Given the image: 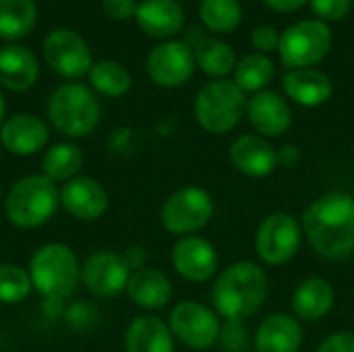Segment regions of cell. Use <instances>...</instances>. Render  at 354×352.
Returning a JSON list of instances; mask_svg holds the SVG:
<instances>
[{
  "instance_id": "33",
  "label": "cell",
  "mask_w": 354,
  "mask_h": 352,
  "mask_svg": "<svg viewBox=\"0 0 354 352\" xmlns=\"http://www.w3.org/2000/svg\"><path fill=\"white\" fill-rule=\"evenodd\" d=\"M309 4H311V10L324 23L344 19L353 8V0H309Z\"/></svg>"
},
{
  "instance_id": "10",
  "label": "cell",
  "mask_w": 354,
  "mask_h": 352,
  "mask_svg": "<svg viewBox=\"0 0 354 352\" xmlns=\"http://www.w3.org/2000/svg\"><path fill=\"white\" fill-rule=\"evenodd\" d=\"M168 326L174 340L191 351H209L222 338L220 315L199 301L176 303L168 315Z\"/></svg>"
},
{
  "instance_id": "14",
  "label": "cell",
  "mask_w": 354,
  "mask_h": 352,
  "mask_svg": "<svg viewBox=\"0 0 354 352\" xmlns=\"http://www.w3.org/2000/svg\"><path fill=\"white\" fill-rule=\"evenodd\" d=\"M131 278V270L122 255L102 249L91 253L83 268H81V280L83 286L95 295V297H116L122 290H127Z\"/></svg>"
},
{
  "instance_id": "30",
  "label": "cell",
  "mask_w": 354,
  "mask_h": 352,
  "mask_svg": "<svg viewBox=\"0 0 354 352\" xmlns=\"http://www.w3.org/2000/svg\"><path fill=\"white\" fill-rule=\"evenodd\" d=\"M89 83L91 89L106 98H122L129 93L133 85V77L129 68L116 60H100L89 71Z\"/></svg>"
},
{
  "instance_id": "40",
  "label": "cell",
  "mask_w": 354,
  "mask_h": 352,
  "mask_svg": "<svg viewBox=\"0 0 354 352\" xmlns=\"http://www.w3.org/2000/svg\"><path fill=\"white\" fill-rule=\"evenodd\" d=\"M4 120H6V102H4V98L0 93V127H2Z\"/></svg>"
},
{
  "instance_id": "23",
  "label": "cell",
  "mask_w": 354,
  "mask_h": 352,
  "mask_svg": "<svg viewBox=\"0 0 354 352\" xmlns=\"http://www.w3.org/2000/svg\"><path fill=\"white\" fill-rule=\"evenodd\" d=\"M129 299L147 311H158L166 307L172 301L174 288L170 278L156 268H141L131 272L129 284H127Z\"/></svg>"
},
{
  "instance_id": "21",
  "label": "cell",
  "mask_w": 354,
  "mask_h": 352,
  "mask_svg": "<svg viewBox=\"0 0 354 352\" xmlns=\"http://www.w3.org/2000/svg\"><path fill=\"white\" fill-rule=\"evenodd\" d=\"M334 303L336 290L332 282L322 276H311L295 288L290 307L301 324H315L334 309Z\"/></svg>"
},
{
  "instance_id": "5",
  "label": "cell",
  "mask_w": 354,
  "mask_h": 352,
  "mask_svg": "<svg viewBox=\"0 0 354 352\" xmlns=\"http://www.w3.org/2000/svg\"><path fill=\"white\" fill-rule=\"evenodd\" d=\"M27 272L31 276L33 288L50 301L71 297L81 278L77 255L62 243L41 245L31 255Z\"/></svg>"
},
{
  "instance_id": "28",
  "label": "cell",
  "mask_w": 354,
  "mask_h": 352,
  "mask_svg": "<svg viewBox=\"0 0 354 352\" xmlns=\"http://www.w3.org/2000/svg\"><path fill=\"white\" fill-rule=\"evenodd\" d=\"M37 21L35 0H0V39L25 37Z\"/></svg>"
},
{
  "instance_id": "20",
  "label": "cell",
  "mask_w": 354,
  "mask_h": 352,
  "mask_svg": "<svg viewBox=\"0 0 354 352\" xmlns=\"http://www.w3.org/2000/svg\"><path fill=\"white\" fill-rule=\"evenodd\" d=\"M282 91L286 100L299 106L317 108L332 98L334 83L317 68H292L282 75Z\"/></svg>"
},
{
  "instance_id": "35",
  "label": "cell",
  "mask_w": 354,
  "mask_h": 352,
  "mask_svg": "<svg viewBox=\"0 0 354 352\" xmlns=\"http://www.w3.org/2000/svg\"><path fill=\"white\" fill-rule=\"evenodd\" d=\"M315 352H354V332L340 330L326 336Z\"/></svg>"
},
{
  "instance_id": "38",
  "label": "cell",
  "mask_w": 354,
  "mask_h": 352,
  "mask_svg": "<svg viewBox=\"0 0 354 352\" xmlns=\"http://www.w3.org/2000/svg\"><path fill=\"white\" fill-rule=\"evenodd\" d=\"M301 162V149L297 145H282L278 149V166L292 168Z\"/></svg>"
},
{
  "instance_id": "29",
  "label": "cell",
  "mask_w": 354,
  "mask_h": 352,
  "mask_svg": "<svg viewBox=\"0 0 354 352\" xmlns=\"http://www.w3.org/2000/svg\"><path fill=\"white\" fill-rule=\"evenodd\" d=\"M274 73H276V68H274L272 58L268 54L253 52V54L243 56L236 62L232 81L239 85V89L243 93H259V91L268 89V85L274 79Z\"/></svg>"
},
{
  "instance_id": "31",
  "label": "cell",
  "mask_w": 354,
  "mask_h": 352,
  "mask_svg": "<svg viewBox=\"0 0 354 352\" xmlns=\"http://www.w3.org/2000/svg\"><path fill=\"white\" fill-rule=\"evenodd\" d=\"M199 19L216 33H230L243 21V6L239 0H201Z\"/></svg>"
},
{
  "instance_id": "26",
  "label": "cell",
  "mask_w": 354,
  "mask_h": 352,
  "mask_svg": "<svg viewBox=\"0 0 354 352\" xmlns=\"http://www.w3.org/2000/svg\"><path fill=\"white\" fill-rule=\"evenodd\" d=\"M83 166V151L68 141L54 143L44 151L41 158V174L54 183H68L71 178L79 176Z\"/></svg>"
},
{
  "instance_id": "39",
  "label": "cell",
  "mask_w": 354,
  "mask_h": 352,
  "mask_svg": "<svg viewBox=\"0 0 354 352\" xmlns=\"http://www.w3.org/2000/svg\"><path fill=\"white\" fill-rule=\"evenodd\" d=\"M263 2L276 12H295L301 6H305L309 0H263Z\"/></svg>"
},
{
  "instance_id": "36",
  "label": "cell",
  "mask_w": 354,
  "mask_h": 352,
  "mask_svg": "<svg viewBox=\"0 0 354 352\" xmlns=\"http://www.w3.org/2000/svg\"><path fill=\"white\" fill-rule=\"evenodd\" d=\"M137 0H102L104 12L114 21H127L137 12Z\"/></svg>"
},
{
  "instance_id": "18",
  "label": "cell",
  "mask_w": 354,
  "mask_h": 352,
  "mask_svg": "<svg viewBox=\"0 0 354 352\" xmlns=\"http://www.w3.org/2000/svg\"><path fill=\"white\" fill-rule=\"evenodd\" d=\"M232 166L251 178H266L278 168V149L261 135H241L228 149Z\"/></svg>"
},
{
  "instance_id": "9",
  "label": "cell",
  "mask_w": 354,
  "mask_h": 352,
  "mask_svg": "<svg viewBox=\"0 0 354 352\" xmlns=\"http://www.w3.org/2000/svg\"><path fill=\"white\" fill-rule=\"evenodd\" d=\"M216 214L212 195L195 185L183 187L166 197L160 210L162 226L176 237H189L203 230Z\"/></svg>"
},
{
  "instance_id": "24",
  "label": "cell",
  "mask_w": 354,
  "mask_h": 352,
  "mask_svg": "<svg viewBox=\"0 0 354 352\" xmlns=\"http://www.w3.org/2000/svg\"><path fill=\"white\" fill-rule=\"evenodd\" d=\"M39 77V62L35 54L19 44L0 48V85L10 91H27Z\"/></svg>"
},
{
  "instance_id": "16",
  "label": "cell",
  "mask_w": 354,
  "mask_h": 352,
  "mask_svg": "<svg viewBox=\"0 0 354 352\" xmlns=\"http://www.w3.org/2000/svg\"><path fill=\"white\" fill-rule=\"evenodd\" d=\"M108 191L91 176H75L60 189V205L64 212L81 222H93L108 210Z\"/></svg>"
},
{
  "instance_id": "37",
  "label": "cell",
  "mask_w": 354,
  "mask_h": 352,
  "mask_svg": "<svg viewBox=\"0 0 354 352\" xmlns=\"http://www.w3.org/2000/svg\"><path fill=\"white\" fill-rule=\"evenodd\" d=\"M122 257H124V261H127L129 270H131V272H135V270L145 268L147 251H145V247H141V245H133V247H129V249L122 253Z\"/></svg>"
},
{
  "instance_id": "15",
  "label": "cell",
  "mask_w": 354,
  "mask_h": 352,
  "mask_svg": "<svg viewBox=\"0 0 354 352\" xmlns=\"http://www.w3.org/2000/svg\"><path fill=\"white\" fill-rule=\"evenodd\" d=\"M247 118L257 135L266 139L282 137L292 124V110L288 100L272 89L253 93L247 100Z\"/></svg>"
},
{
  "instance_id": "7",
  "label": "cell",
  "mask_w": 354,
  "mask_h": 352,
  "mask_svg": "<svg viewBox=\"0 0 354 352\" xmlns=\"http://www.w3.org/2000/svg\"><path fill=\"white\" fill-rule=\"evenodd\" d=\"M305 241L303 224L288 212H274L266 216L255 232V251L261 263L280 268L292 261Z\"/></svg>"
},
{
  "instance_id": "1",
  "label": "cell",
  "mask_w": 354,
  "mask_h": 352,
  "mask_svg": "<svg viewBox=\"0 0 354 352\" xmlns=\"http://www.w3.org/2000/svg\"><path fill=\"white\" fill-rule=\"evenodd\" d=\"M309 247L328 261H344L354 255V195L328 191L315 197L301 216Z\"/></svg>"
},
{
  "instance_id": "17",
  "label": "cell",
  "mask_w": 354,
  "mask_h": 352,
  "mask_svg": "<svg viewBox=\"0 0 354 352\" xmlns=\"http://www.w3.org/2000/svg\"><path fill=\"white\" fill-rule=\"evenodd\" d=\"M50 141L48 124L27 112L8 116L0 127V145L12 156H33L41 151Z\"/></svg>"
},
{
  "instance_id": "13",
  "label": "cell",
  "mask_w": 354,
  "mask_h": 352,
  "mask_svg": "<svg viewBox=\"0 0 354 352\" xmlns=\"http://www.w3.org/2000/svg\"><path fill=\"white\" fill-rule=\"evenodd\" d=\"M170 261L180 278L195 284L212 280L220 270V255L216 247L199 234L180 237L172 247Z\"/></svg>"
},
{
  "instance_id": "12",
  "label": "cell",
  "mask_w": 354,
  "mask_h": 352,
  "mask_svg": "<svg viewBox=\"0 0 354 352\" xmlns=\"http://www.w3.org/2000/svg\"><path fill=\"white\" fill-rule=\"evenodd\" d=\"M195 52L187 41L168 39L158 44L145 62L149 79L166 89L185 85L195 73Z\"/></svg>"
},
{
  "instance_id": "25",
  "label": "cell",
  "mask_w": 354,
  "mask_h": 352,
  "mask_svg": "<svg viewBox=\"0 0 354 352\" xmlns=\"http://www.w3.org/2000/svg\"><path fill=\"white\" fill-rule=\"evenodd\" d=\"M127 352H174V336L168 322L156 315L135 317L124 332Z\"/></svg>"
},
{
  "instance_id": "27",
  "label": "cell",
  "mask_w": 354,
  "mask_h": 352,
  "mask_svg": "<svg viewBox=\"0 0 354 352\" xmlns=\"http://www.w3.org/2000/svg\"><path fill=\"white\" fill-rule=\"evenodd\" d=\"M193 52L197 66L214 79H226L239 62L234 50L218 37H203Z\"/></svg>"
},
{
  "instance_id": "8",
  "label": "cell",
  "mask_w": 354,
  "mask_h": 352,
  "mask_svg": "<svg viewBox=\"0 0 354 352\" xmlns=\"http://www.w3.org/2000/svg\"><path fill=\"white\" fill-rule=\"evenodd\" d=\"M332 48V29L319 21L309 19L290 25L284 33H280L278 54L282 64L292 68H315Z\"/></svg>"
},
{
  "instance_id": "34",
  "label": "cell",
  "mask_w": 354,
  "mask_h": 352,
  "mask_svg": "<svg viewBox=\"0 0 354 352\" xmlns=\"http://www.w3.org/2000/svg\"><path fill=\"white\" fill-rule=\"evenodd\" d=\"M251 44L255 46V50H259L261 54L274 52L280 46V33L272 27V25H259L251 31Z\"/></svg>"
},
{
  "instance_id": "4",
  "label": "cell",
  "mask_w": 354,
  "mask_h": 352,
  "mask_svg": "<svg viewBox=\"0 0 354 352\" xmlns=\"http://www.w3.org/2000/svg\"><path fill=\"white\" fill-rule=\"evenodd\" d=\"M60 205V191L54 180L44 174L19 178L4 201V216L17 228L44 226Z\"/></svg>"
},
{
  "instance_id": "2",
  "label": "cell",
  "mask_w": 354,
  "mask_h": 352,
  "mask_svg": "<svg viewBox=\"0 0 354 352\" xmlns=\"http://www.w3.org/2000/svg\"><path fill=\"white\" fill-rule=\"evenodd\" d=\"M270 297V280L266 270L251 261L241 259L228 263L212 286L214 311L226 319L241 324L253 317Z\"/></svg>"
},
{
  "instance_id": "32",
  "label": "cell",
  "mask_w": 354,
  "mask_h": 352,
  "mask_svg": "<svg viewBox=\"0 0 354 352\" xmlns=\"http://www.w3.org/2000/svg\"><path fill=\"white\" fill-rule=\"evenodd\" d=\"M33 288L31 276L27 270L15 263H0V303L19 305L23 303Z\"/></svg>"
},
{
  "instance_id": "41",
  "label": "cell",
  "mask_w": 354,
  "mask_h": 352,
  "mask_svg": "<svg viewBox=\"0 0 354 352\" xmlns=\"http://www.w3.org/2000/svg\"><path fill=\"white\" fill-rule=\"evenodd\" d=\"M353 4H354V0H353Z\"/></svg>"
},
{
  "instance_id": "3",
  "label": "cell",
  "mask_w": 354,
  "mask_h": 352,
  "mask_svg": "<svg viewBox=\"0 0 354 352\" xmlns=\"http://www.w3.org/2000/svg\"><path fill=\"white\" fill-rule=\"evenodd\" d=\"M46 110L52 127L73 139L91 135L102 118V108L95 91L77 81L56 87L48 100Z\"/></svg>"
},
{
  "instance_id": "6",
  "label": "cell",
  "mask_w": 354,
  "mask_h": 352,
  "mask_svg": "<svg viewBox=\"0 0 354 352\" xmlns=\"http://www.w3.org/2000/svg\"><path fill=\"white\" fill-rule=\"evenodd\" d=\"M195 120L209 135L234 131L247 110V98L234 81L214 79L195 98Z\"/></svg>"
},
{
  "instance_id": "11",
  "label": "cell",
  "mask_w": 354,
  "mask_h": 352,
  "mask_svg": "<svg viewBox=\"0 0 354 352\" xmlns=\"http://www.w3.org/2000/svg\"><path fill=\"white\" fill-rule=\"evenodd\" d=\"M41 54L46 64L64 79L77 81L85 75H89L93 66L91 50L87 41L73 29H54L46 35Z\"/></svg>"
},
{
  "instance_id": "22",
  "label": "cell",
  "mask_w": 354,
  "mask_h": 352,
  "mask_svg": "<svg viewBox=\"0 0 354 352\" xmlns=\"http://www.w3.org/2000/svg\"><path fill=\"white\" fill-rule=\"evenodd\" d=\"M135 21L143 33L166 39L185 27V8L178 0H141Z\"/></svg>"
},
{
  "instance_id": "19",
  "label": "cell",
  "mask_w": 354,
  "mask_h": 352,
  "mask_svg": "<svg viewBox=\"0 0 354 352\" xmlns=\"http://www.w3.org/2000/svg\"><path fill=\"white\" fill-rule=\"evenodd\" d=\"M305 340L303 324L290 313H272L255 330V352H299Z\"/></svg>"
}]
</instances>
